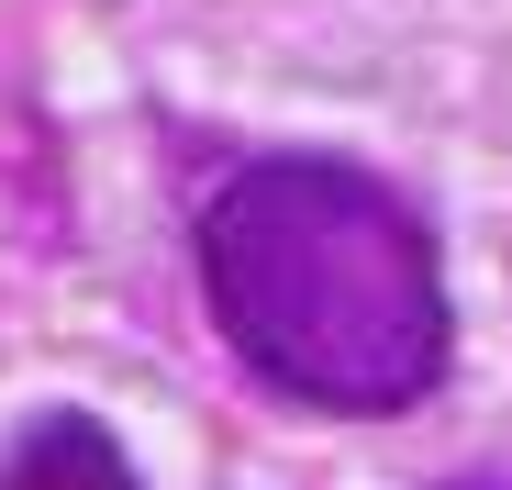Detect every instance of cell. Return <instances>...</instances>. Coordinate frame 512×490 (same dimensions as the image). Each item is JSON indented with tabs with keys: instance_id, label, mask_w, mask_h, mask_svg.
<instances>
[{
	"instance_id": "cell-1",
	"label": "cell",
	"mask_w": 512,
	"mask_h": 490,
	"mask_svg": "<svg viewBox=\"0 0 512 490\" xmlns=\"http://www.w3.org/2000/svg\"><path fill=\"white\" fill-rule=\"evenodd\" d=\"M223 346L312 413H412L446 379L457 312L412 201L346 156H256L201 212Z\"/></svg>"
},
{
	"instance_id": "cell-2",
	"label": "cell",
	"mask_w": 512,
	"mask_h": 490,
	"mask_svg": "<svg viewBox=\"0 0 512 490\" xmlns=\"http://www.w3.org/2000/svg\"><path fill=\"white\" fill-rule=\"evenodd\" d=\"M0 490H145V479H134V457L112 446L101 413H45L0 457Z\"/></svg>"
},
{
	"instance_id": "cell-3",
	"label": "cell",
	"mask_w": 512,
	"mask_h": 490,
	"mask_svg": "<svg viewBox=\"0 0 512 490\" xmlns=\"http://www.w3.org/2000/svg\"><path fill=\"white\" fill-rule=\"evenodd\" d=\"M446 490H512V479H446Z\"/></svg>"
}]
</instances>
